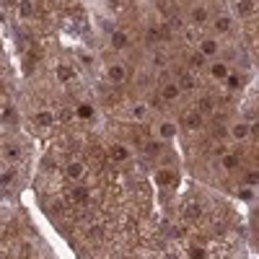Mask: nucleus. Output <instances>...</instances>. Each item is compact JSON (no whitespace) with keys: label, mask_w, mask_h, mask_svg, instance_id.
<instances>
[{"label":"nucleus","mask_w":259,"mask_h":259,"mask_svg":"<svg viewBox=\"0 0 259 259\" xmlns=\"http://www.w3.org/2000/svg\"><path fill=\"white\" fill-rule=\"evenodd\" d=\"M179 212H182V221L194 223V221H200L202 215H205V205H202V200H197V197H187V200L182 202Z\"/></svg>","instance_id":"f257e3e1"},{"label":"nucleus","mask_w":259,"mask_h":259,"mask_svg":"<svg viewBox=\"0 0 259 259\" xmlns=\"http://www.w3.org/2000/svg\"><path fill=\"white\" fill-rule=\"evenodd\" d=\"M85 174H89V168H85L83 161H70L68 166H65V179L73 182V184H80L85 179Z\"/></svg>","instance_id":"f03ea898"},{"label":"nucleus","mask_w":259,"mask_h":259,"mask_svg":"<svg viewBox=\"0 0 259 259\" xmlns=\"http://www.w3.org/2000/svg\"><path fill=\"white\" fill-rule=\"evenodd\" d=\"M179 182V174H177V168H158L156 171V184L161 189H174Z\"/></svg>","instance_id":"7ed1b4c3"},{"label":"nucleus","mask_w":259,"mask_h":259,"mask_svg":"<svg viewBox=\"0 0 259 259\" xmlns=\"http://www.w3.org/2000/svg\"><path fill=\"white\" fill-rule=\"evenodd\" d=\"M109 158L114 161V163H127L130 158H133V150H130V145H124V143H114V145H109Z\"/></svg>","instance_id":"20e7f679"},{"label":"nucleus","mask_w":259,"mask_h":259,"mask_svg":"<svg viewBox=\"0 0 259 259\" xmlns=\"http://www.w3.org/2000/svg\"><path fill=\"white\" fill-rule=\"evenodd\" d=\"M106 78H109L114 85H122V83L127 80V65H122V62H112L109 68H106Z\"/></svg>","instance_id":"39448f33"},{"label":"nucleus","mask_w":259,"mask_h":259,"mask_svg":"<svg viewBox=\"0 0 259 259\" xmlns=\"http://www.w3.org/2000/svg\"><path fill=\"white\" fill-rule=\"evenodd\" d=\"M68 200L73 205H85V202L91 200V189H85L80 184H73V189H68Z\"/></svg>","instance_id":"423d86ee"},{"label":"nucleus","mask_w":259,"mask_h":259,"mask_svg":"<svg viewBox=\"0 0 259 259\" xmlns=\"http://www.w3.org/2000/svg\"><path fill=\"white\" fill-rule=\"evenodd\" d=\"M202 119H205V117H202L197 109H189V112L182 117V124H184L187 130H192V133H194V130H200V127H202Z\"/></svg>","instance_id":"0eeeda50"},{"label":"nucleus","mask_w":259,"mask_h":259,"mask_svg":"<svg viewBox=\"0 0 259 259\" xmlns=\"http://www.w3.org/2000/svg\"><path fill=\"white\" fill-rule=\"evenodd\" d=\"M218 50H221L218 39H200V45H197V52L202 57H215V55H218Z\"/></svg>","instance_id":"6e6552de"},{"label":"nucleus","mask_w":259,"mask_h":259,"mask_svg":"<svg viewBox=\"0 0 259 259\" xmlns=\"http://www.w3.org/2000/svg\"><path fill=\"white\" fill-rule=\"evenodd\" d=\"M158 94H161V99H163V101H177V99L182 96V91H179L177 80H168V83H163Z\"/></svg>","instance_id":"1a4fd4ad"},{"label":"nucleus","mask_w":259,"mask_h":259,"mask_svg":"<svg viewBox=\"0 0 259 259\" xmlns=\"http://www.w3.org/2000/svg\"><path fill=\"white\" fill-rule=\"evenodd\" d=\"M207 18H210V8H207V6L200 3V6L192 8V26H205Z\"/></svg>","instance_id":"9d476101"},{"label":"nucleus","mask_w":259,"mask_h":259,"mask_svg":"<svg viewBox=\"0 0 259 259\" xmlns=\"http://www.w3.org/2000/svg\"><path fill=\"white\" fill-rule=\"evenodd\" d=\"M249 135H251V127H249L246 122H236V124H231V138H233V140L244 143Z\"/></svg>","instance_id":"9b49d317"},{"label":"nucleus","mask_w":259,"mask_h":259,"mask_svg":"<svg viewBox=\"0 0 259 259\" xmlns=\"http://www.w3.org/2000/svg\"><path fill=\"white\" fill-rule=\"evenodd\" d=\"M210 75H212V80H226V78L231 75L228 62H212V65H210Z\"/></svg>","instance_id":"f8f14e48"},{"label":"nucleus","mask_w":259,"mask_h":259,"mask_svg":"<svg viewBox=\"0 0 259 259\" xmlns=\"http://www.w3.org/2000/svg\"><path fill=\"white\" fill-rule=\"evenodd\" d=\"M174 135H177V122L163 119V122L158 124V138H161V140H171Z\"/></svg>","instance_id":"ddd939ff"},{"label":"nucleus","mask_w":259,"mask_h":259,"mask_svg":"<svg viewBox=\"0 0 259 259\" xmlns=\"http://www.w3.org/2000/svg\"><path fill=\"white\" fill-rule=\"evenodd\" d=\"M233 11L239 13L241 18H249L254 13V0H236L233 3Z\"/></svg>","instance_id":"4468645a"},{"label":"nucleus","mask_w":259,"mask_h":259,"mask_svg":"<svg viewBox=\"0 0 259 259\" xmlns=\"http://www.w3.org/2000/svg\"><path fill=\"white\" fill-rule=\"evenodd\" d=\"M212 26H215V31H218V34H228L231 26H233V21H231V16H218V18L212 21Z\"/></svg>","instance_id":"2eb2a0df"},{"label":"nucleus","mask_w":259,"mask_h":259,"mask_svg":"<svg viewBox=\"0 0 259 259\" xmlns=\"http://www.w3.org/2000/svg\"><path fill=\"white\" fill-rule=\"evenodd\" d=\"M112 47H114V50H127V47H130V36H127L124 31H114V34H112Z\"/></svg>","instance_id":"dca6fc26"},{"label":"nucleus","mask_w":259,"mask_h":259,"mask_svg":"<svg viewBox=\"0 0 259 259\" xmlns=\"http://www.w3.org/2000/svg\"><path fill=\"white\" fill-rule=\"evenodd\" d=\"M177 85H179V91H194V89H197V80H194V75L184 73V75L177 80Z\"/></svg>","instance_id":"f3484780"},{"label":"nucleus","mask_w":259,"mask_h":259,"mask_svg":"<svg viewBox=\"0 0 259 259\" xmlns=\"http://www.w3.org/2000/svg\"><path fill=\"white\" fill-rule=\"evenodd\" d=\"M223 168L226 171H236V168H239L241 166V161H239V156H233V153H223Z\"/></svg>","instance_id":"a211bd4d"},{"label":"nucleus","mask_w":259,"mask_h":259,"mask_svg":"<svg viewBox=\"0 0 259 259\" xmlns=\"http://www.w3.org/2000/svg\"><path fill=\"white\" fill-rule=\"evenodd\" d=\"M75 117H78V119H91V117H94V106L85 104V101L78 104V106H75Z\"/></svg>","instance_id":"6ab92c4d"},{"label":"nucleus","mask_w":259,"mask_h":259,"mask_svg":"<svg viewBox=\"0 0 259 259\" xmlns=\"http://www.w3.org/2000/svg\"><path fill=\"white\" fill-rule=\"evenodd\" d=\"M184 36H187V41H189V45H194V47H197V45H200V39H202V34H200V26H187Z\"/></svg>","instance_id":"aec40b11"},{"label":"nucleus","mask_w":259,"mask_h":259,"mask_svg":"<svg viewBox=\"0 0 259 259\" xmlns=\"http://www.w3.org/2000/svg\"><path fill=\"white\" fill-rule=\"evenodd\" d=\"M34 122H36V124H41V127H45V130H50V127L55 124V117H52L50 112H36Z\"/></svg>","instance_id":"412c9836"},{"label":"nucleus","mask_w":259,"mask_h":259,"mask_svg":"<svg viewBox=\"0 0 259 259\" xmlns=\"http://www.w3.org/2000/svg\"><path fill=\"white\" fill-rule=\"evenodd\" d=\"M73 75H75V70L70 68V65H60V68H57V78H60V80H65V83L73 80Z\"/></svg>","instance_id":"4be33fe9"},{"label":"nucleus","mask_w":259,"mask_h":259,"mask_svg":"<svg viewBox=\"0 0 259 259\" xmlns=\"http://www.w3.org/2000/svg\"><path fill=\"white\" fill-rule=\"evenodd\" d=\"M161 150H163L161 140H150V143H145V153H148V156H158Z\"/></svg>","instance_id":"5701e85b"},{"label":"nucleus","mask_w":259,"mask_h":259,"mask_svg":"<svg viewBox=\"0 0 259 259\" xmlns=\"http://www.w3.org/2000/svg\"><path fill=\"white\" fill-rule=\"evenodd\" d=\"M197 112H200L202 117H205V114H210V112H212V99H207V96H205V99H200V101H197Z\"/></svg>","instance_id":"b1692460"},{"label":"nucleus","mask_w":259,"mask_h":259,"mask_svg":"<svg viewBox=\"0 0 259 259\" xmlns=\"http://www.w3.org/2000/svg\"><path fill=\"white\" fill-rule=\"evenodd\" d=\"M205 60H207V57H202L200 52H194V55L189 57V65H192L194 70H200V68H205Z\"/></svg>","instance_id":"393cba45"},{"label":"nucleus","mask_w":259,"mask_h":259,"mask_svg":"<svg viewBox=\"0 0 259 259\" xmlns=\"http://www.w3.org/2000/svg\"><path fill=\"white\" fill-rule=\"evenodd\" d=\"M145 114H148V106L145 104H135L133 106V117L135 119H145Z\"/></svg>","instance_id":"a878e982"},{"label":"nucleus","mask_w":259,"mask_h":259,"mask_svg":"<svg viewBox=\"0 0 259 259\" xmlns=\"http://www.w3.org/2000/svg\"><path fill=\"white\" fill-rule=\"evenodd\" d=\"M189 259H207V251L202 246H192L189 249Z\"/></svg>","instance_id":"bb28decb"},{"label":"nucleus","mask_w":259,"mask_h":259,"mask_svg":"<svg viewBox=\"0 0 259 259\" xmlns=\"http://www.w3.org/2000/svg\"><path fill=\"white\" fill-rule=\"evenodd\" d=\"M6 156H8V158H18V156H21V148L13 145V143H8V145H6Z\"/></svg>","instance_id":"cd10ccee"},{"label":"nucleus","mask_w":259,"mask_h":259,"mask_svg":"<svg viewBox=\"0 0 259 259\" xmlns=\"http://www.w3.org/2000/svg\"><path fill=\"white\" fill-rule=\"evenodd\" d=\"M239 197H241V200H251V197H254V187H241Z\"/></svg>","instance_id":"c85d7f7f"},{"label":"nucleus","mask_w":259,"mask_h":259,"mask_svg":"<svg viewBox=\"0 0 259 259\" xmlns=\"http://www.w3.org/2000/svg\"><path fill=\"white\" fill-rule=\"evenodd\" d=\"M153 62H156V65H166V57H163V55H156Z\"/></svg>","instance_id":"c756f323"}]
</instances>
